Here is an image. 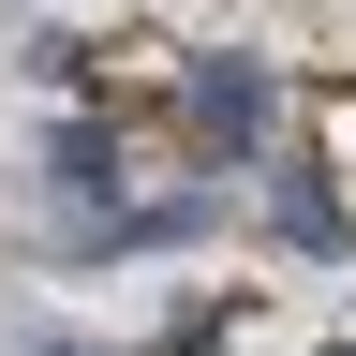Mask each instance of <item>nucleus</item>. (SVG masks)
Wrapping results in <instances>:
<instances>
[{
  "label": "nucleus",
  "instance_id": "nucleus-1",
  "mask_svg": "<svg viewBox=\"0 0 356 356\" xmlns=\"http://www.w3.org/2000/svg\"><path fill=\"white\" fill-rule=\"evenodd\" d=\"M193 134L252 149V134H267V74H252V60H193Z\"/></svg>",
  "mask_w": 356,
  "mask_h": 356
},
{
  "label": "nucleus",
  "instance_id": "nucleus-2",
  "mask_svg": "<svg viewBox=\"0 0 356 356\" xmlns=\"http://www.w3.org/2000/svg\"><path fill=\"white\" fill-rule=\"evenodd\" d=\"M30 356H89V341H30Z\"/></svg>",
  "mask_w": 356,
  "mask_h": 356
}]
</instances>
